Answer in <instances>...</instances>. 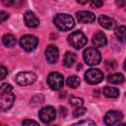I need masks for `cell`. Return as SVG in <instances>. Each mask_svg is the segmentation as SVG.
Segmentation results:
<instances>
[{
    "instance_id": "cell-1",
    "label": "cell",
    "mask_w": 126,
    "mask_h": 126,
    "mask_svg": "<svg viewBox=\"0 0 126 126\" xmlns=\"http://www.w3.org/2000/svg\"><path fill=\"white\" fill-rule=\"evenodd\" d=\"M55 26L60 30V31H70L74 28L75 26V21L73 17H71L68 14H58L55 16L53 20Z\"/></svg>"
},
{
    "instance_id": "cell-2",
    "label": "cell",
    "mask_w": 126,
    "mask_h": 126,
    "mask_svg": "<svg viewBox=\"0 0 126 126\" xmlns=\"http://www.w3.org/2000/svg\"><path fill=\"white\" fill-rule=\"evenodd\" d=\"M68 42L71 46H73L76 49H80L82 47H84L87 42V36L85 35V33L81 31H76L73 32L69 36H68Z\"/></svg>"
},
{
    "instance_id": "cell-3",
    "label": "cell",
    "mask_w": 126,
    "mask_h": 126,
    "mask_svg": "<svg viewBox=\"0 0 126 126\" xmlns=\"http://www.w3.org/2000/svg\"><path fill=\"white\" fill-rule=\"evenodd\" d=\"M83 55L85 62L90 66L97 65L101 60L100 52L94 47H88L87 49L84 50Z\"/></svg>"
},
{
    "instance_id": "cell-4",
    "label": "cell",
    "mask_w": 126,
    "mask_h": 126,
    "mask_svg": "<svg viewBox=\"0 0 126 126\" xmlns=\"http://www.w3.org/2000/svg\"><path fill=\"white\" fill-rule=\"evenodd\" d=\"M85 80L91 85H97L103 80V73L98 69H89L85 73Z\"/></svg>"
},
{
    "instance_id": "cell-5",
    "label": "cell",
    "mask_w": 126,
    "mask_h": 126,
    "mask_svg": "<svg viewBox=\"0 0 126 126\" xmlns=\"http://www.w3.org/2000/svg\"><path fill=\"white\" fill-rule=\"evenodd\" d=\"M47 84L48 86L55 91L60 90L64 85V78L63 75L58 72H52L47 77Z\"/></svg>"
},
{
    "instance_id": "cell-6",
    "label": "cell",
    "mask_w": 126,
    "mask_h": 126,
    "mask_svg": "<svg viewBox=\"0 0 126 126\" xmlns=\"http://www.w3.org/2000/svg\"><path fill=\"white\" fill-rule=\"evenodd\" d=\"M37 43H38L37 37L34 35H32V34H26V35L22 36L20 39L21 46L23 47L24 50H26L28 52L32 51L36 47Z\"/></svg>"
},
{
    "instance_id": "cell-7",
    "label": "cell",
    "mask_w": 126,
    "mask_h": 126,
    "mask_svg": "<svg viewBox=\"0 0 126 126\" xmlns=\"http://www.w3.org/2000/svg\"><path fill=\"white\" fill-rule=\"evenodd\" d=\"M36 80V75L33 72H20L16 76V82L21 86L32 85Z\"/></svg>"
},
{
    "instance_id": "cell-8",
    "label": "cell",
    "mask_w": 126,
    "mask_h": 126,
    "mask_svg": "<svg viewBox=\"0 0 126 126\" xmlns=\"http://www.w3.org/2000/svg\"><path fill=\"white\" fill-rule=\"evenodd\" d=\"M38 116L43 123H49L55 119L56 110L52 106H45L39 110Z\"/></svg>"
},
{
    "instance_id": "cell-9",
    "label": "cell",
    "mask_w": 126,
    "mask_h": 126,
    "mask_svg": "<svg viewBox=\"0 0 126 126\" xmlns=\"http://www.w3.org/2000/svg\"><path fill=\"white\" fill-rule=\"evenodd\" d=\"M123 118V114L118 110H111L108 111L104 116V123L107 126H113L121 121Z\"/></svg>"
},
{
    "instance_id": "cell-10",
    "label": "cell",
    "mask_w": 126,
    "mask_h": 126,
    "mask_svg": "<svg viewBox=\"0 0 126 126\" xmlns=\"http://www.w3.org/2000/svg\"><path fill=\"white\" fill-rule=\"evenodd\" d=\"M0 103H1V109L3 111L8 110L14 103L15 95L11 93H0Z\"/></svg>"
},
{
    "instance_id": "cell-11",
    "label": "cell",
    "mask_w": 126,
    "mask_h": 126,
    "mask_svg": "<svg viewBox=\"0 0 126 126\" xmlns=\"http://www.w3.org/2000/svg\"><path fill=\"white\" fill-rule=\"evenodd\" d=\"M58 57H59V52L57 47L54 45H48L45 49V58L48 61V63L54 64L55 62H57Z\"/></svg>"
},
{
    "instance_id": "cell-12",
    "label": "cell",
    "mask_w": 126,
    "mask_h": 126,
    "mask_svg": "<svg viewBox=\"0 0 126 126\" xmlns=\"http://www.w3.org/2000/svg\"><path fill=\"white\" fill-rule=\"evenodd\" d=\"M76 16H77L78 21L82 24H90V23L94 22L95 20L94 14L90 11H79L77 12Z\"/></svg>"
},
{
    "instance_id": "cell-13",
    "label": "cell",
    "mask_w": 126,
    "mask_h": 126,
    "mask_svg": "<svg viewBox=\"0 0 126 126\" xmlns=\"http://www.w3.org/2000/svg\"><path fill=\"white\" fill-rule=\"evenodd\" d=\"M24 22H25L26 26L29 28H35L39 25L38 18L32 11H27L24 14Z\"/></svg>"
},
{
    "instance_id": "cell-14",
    "label": "cell",
    "mask_w": 126,
    "mask_h": 126,
    "mask_svg": "<svg viewBox=\"0 0 126 126\" xmlns=\"http://www.w3.org/2000/svg\"><path fill=\"white\" fill-rule=\"evenodd\" d=\"M106 43H107V39L103 32H98L93 36V44L94 45V48L104 47L106 45Z\"/></svg>"
},
{
    "instance_id": "cell-15",
    "label": "cell",
    "mask_w": 126,
    "mask_h": 126,
    "mask_svg": "<svg viewBox=\"0 0 126 126\" xmlns=\"http://www.w3.org/2000/svg\"><path fill=\"white\" fill-rule=\"evenodd\" d=\"M98 24L100 25V27L106 30H112L115 27V21L105 15H101L98 18Z\"/></svg>"
},
{
    "instance_id": "cell-16",
    "label": "cell",
    "mask_w": 126,
    "mask_h": 126,
    "mask_svg": "<svg viewBox=\"0 0 126 126\" xmlns=\"http://www.w3.org/2000/svg\"><path fill=\"white\" fill-rule=\"evenodd\" d=\"M103 94L106 96V97H110V98H114V97H117L119 95V90L115 87H109V86H106L104 87L103 89Z\"/></svg>"
},
{
    "instance_id": "cell-17",
    "label": "cell",
    "mask_w": 126,
    "mask_h": 126,
    "mask_svg": "<svg viewBox=\"0 0 126 126\" xmlns=\"http://www.w3.org/2000/svg\"><path fill=\"white\" fill-rule=\"evenodd\" d=\"M124 80H125V78L121 73L112 74V75L108 76V78H107V82L110 84H114V85H120L124 82Z\"/></svg>"
},
{
    "instance_id": "cell-18",
    "label": "cell",
    "mask_w": 126,
    "mask_h": 126,
    "mask_svg": "<svg viewBox=\"0 0 126 126\" xmlns=\"http://www.w3.org/2000/svg\"><path fill=\"white\" fill-rule=\"evenodd\" d=\"M2 42H3V44H4L6 47H14V46L16 45L17 40H16V37H15L13 34L7 33V34H5V35L2 37Z\"/></svg>"
},
{
    "instance_id": "cell-19",
    "label": "cell",
    "mask_w": 126,
    "mask_h": 126,
    "mask_svg": "<svg viewBox=\"0 0 126 126\" xmlns=\"http://www.w3.org/2000/svg\"><path fill=\"white\" fill-rule=\"evenodd\" d=\"M115 36L120 42H125L126 41V27L124 26H119L115 29Z\"/></svg>"
},
{
    "instance_id": "cell-20",
    "label": "cell",
    "mask_w": 126,
    "mask_h": 126,
    "mask_svg": "<svg viewBox=\"0 0 126 126\" xmlns=\"http://www.w3.org/2000/svg\"><path fill=\"white\" fill-rule=\"evenodd\" d=\"M76 61V55L73 52H66L63 58V64L66 67H71Z\"/></svg>"
},
{
    "instance_id": "cell-21",
    "label": "cell",
    "mask_w": 126,
    "mask_h": 126,
    "mask_svg": "<svg viewBox=\"0 0 126 126\" xmlns=\"http://www.w3.org/2000/svg\"><path fill=\"white\" fill-rule=\"evenodd\" d=\"M66 83H67V85H68L70 88H72V89H77V88L79 87L80 83H81V80H80V78H79L78 76L72 75V76L68 77Z\"/></svg>"
},
{
    "instance_id": "cell-22",
    "label": "cell",
    "mask_w": 126,
    "mask_h": 126,
    "mask_svg": "<svg viewBox=\"0 0 126 126\" xmlns=\"http://www.w3.org/2000/svg\"><path fill=\"white\" fill-rule=\"evenodd\" d=\"M70 126H96V125L92 120H82V121L74 123V124H72Z\"/></svg>"
},
{
    "instance_id": "cell-23",
    "label": "cell",
    "mask_w": 126,
    "mask_h": 126,
    "mask_svg": "<svg viewBox=\"0 0 126 126\" xmlns=\"http://www.w3.org/2000/svg\"><path fill=\"white\" fill-rule=\"evenodd\" d=\"M70 103L75 106L76 108L77 107H81L83 105V99L79 98V97H71L70 98Z\"/></svg>"
},
{
    "instance_id": "cell-24",
    "label": "cell",
    "mask_w": 126,
    "mask_h": 126,
    "mask_svg": "<svg viewBox=\"0 0 126 126\" xmlns=\"http://www.w3.org/2000/svg\"><path fill=\"white\" fill-rule=\"evenodd\" d=\"M85 112H86V108L81 106V107H77L74 110L73 115H74V117H78V116H82L83 114H85Z\"/></svg>"
},
{
    "instance_id": "cell-25",
    "label": "cell",
    "mask_w": 126,
    "mask_h": 126,
    "mask_svg": "<svg viewBox=\"0 0 126 126\" xmlns=\"http://www.w3.org/2000/svg\"><path fill=\"white\" fill-rule=\"evenodd\" d=\"M12 86L9 84H2L0 87V93H11Z\"/></svg>"
},
{
    "instance_id": "cell-26",
    "label": "cell",
    "mask_w": 126,
    "mask_h": 126,
    "mask_svg": "<svg viewBox=\"0 0 126 126\" xmlns=\"http://www.w3.org/2000/svg\"><path fill=\"white\" fill-rule=\"evenodd\" d=\"M23 126H39L38 123L34 120H31V119H26L23 121Z\"/></svg>"
},
{
    "instance_id": "cell-27",
    "label": "cell",
    "mask_w": 126,
    "mask_h": 126,
    "mask_svg": "<svg viewBox=\"0 0 126 126\" xmlns=\"http://www.w3.org/2000/svg\"><path fill=\"white\" fill-rule=\"evenodd\" d=\"M0 73H1V80L5 79L6 75L8 74V70L6 69V67L4 65H1V67H0Z\"/></svg>"
},
{
    "instance_id": "cell-28",
    "label": "cell",
    "mask_w": 126,
    "mask_h": 126,
    "mask_svg": "<svg viewBox=\"0 0 126 126\" xmlns=\"http://www.w3.org/2000/svg\"><path fill=\"white\" fill-rule=\"evenodd\" d=\"M8 17H9L8 13H6V12H4V11H1V13H0V21H1L2 23H3Z\"/></svg>"
},
{
    "instance_id": "cell-29",
    "label": "cell",
    "mask_w": 126,
    "mask_h": 126,
    "mask_svg": "<svg viewBox=\"0 0 126 126\" xmlns=\"http://www.w3.org/2000/svg\"><path fill=\"white\" fill-rule=\"evenodd\" d=\"M91 5H92V7L98 8V7H100V6L103 5V2H101V1H93V2L91 3Z\"/></svg>"
},
{
    "instance_id": "cell-30",
    "label": "cell",
    "mask_w": 126,
    "mask_h": 126,
    "mask_svg": "<svg viewBox=\"0 0 126 126\" xmlns=\"http://www.w3.org/2000/svg\"><path fill=\"white\" fill-rule=\"evenodd\" d=\"M117 126H126V125H125V124H118Z\"/></svg>"
},
{
    "instance_id": "cell-31",
    "label": "cell",
    "mask_w": 126,
    "mask_h": 126,
    "mask_svg": "<svg viewBox=\"0 0 126 126\" xmlns=\"http://www.w3.org/2000/svg\"><path fill=\"white\" fill-rule=\"evenodd\" d=\"M124 68H125V70H126V60H125V63H124Z\"/></svg>"
},
{
    "instance_id": "cell-32",
    "label": "cell",
    "mask_w": 126,
    "mask_h": 126,
    "mask_svg": "<svg viewBox=\"0 0 126 126\" xmlns=\"http://www.w3.org/2000/svg\"><path fill=\"white\" fill-rule=\"evenodd\" d=\"M49 126H56V125H49Z\"/></svg>"
},
{
    "instance_id": "cell-33",
    "label": "cell",
    "mask_w": 126,
    "mask_h": 126,
    "mask_svg": "<svg viewBox=\"0 0 126 126\" xmlns=\"http://www.w3.org/2000/svg\"><path fill=\"white\" fill-rule=\"evenodd\" d=\"M2 126H6V125H2Z\"/></svg>"
}]
</instances>
